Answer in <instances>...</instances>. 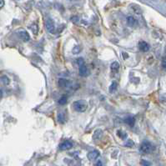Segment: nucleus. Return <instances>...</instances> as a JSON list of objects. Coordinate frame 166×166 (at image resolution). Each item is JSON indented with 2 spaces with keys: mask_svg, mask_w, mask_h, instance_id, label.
<instances>
[{
  "mask_svg": "<svg viewBox=\"0 0 166 166\" xmlns=\"http://www.w3.org/2000/svg\"><path fill=\"white\" fill-rule=\"evenodd\" d=\"M79 74L81 76H87L88 74V68L85 65V63L82 64V65H79Z\"/></svg>",
  "mask_w": 166,
  "mask_h": 166,
  "instance_id": "9d476101",
  "label": "nucleus"
},
{
  "mask_svg": "<svg viewBox=\"0 0 166 166\" xmlns=\"http://www.w3.org/2000/svg\"><path fill=\"white\" fill-rule=\"evenodd\" d=\"M70 85V82L66 79H59V85L61 88H67Z\"/></svg>",
  "mask_w": 166,
  "mask_h": 166,
  "instance_id": "1a4fd4ad",
  "label": "nucleus"
},
{
  "mask_svg": "<svg viewBox=\"0 0 166 166\" xmlns=\"http://www.w3.org/2000/svg\"><path fill=\"white\" fill-rule=\"evenodd\" d=\"M3 79H5L4 81H3L4 85H8V84H9V79H8L7 77L3 76V78H2V79H1V80H3Z\"/></svg>",
  "mask_w": 166,
  "mask_h": 166,
  "instance_id": "4be33fe9",
  "label": "nucleus"
},
{
  "mask_svg": "<svg viewBox=\"0 0 166 166\" xmlns=\"http://www.w3.org/2000/svg\"><path fill=\"white\" fill-rule=\"evenodd\" d=\"M80 51H81V49L78 46L74 47V49H73V53H74V54H78V53H79Z\"/></svg>",
  "mask_w": 166,
  "mask_h": 166,
  "instance_id": "412c9836",
  "label": "nucleus"
},
{
  "mask_svg": "<svg viewBox=\"0 0 166 166\" xmlns=\"http://www.w3.org/2000/svg\"><path fill=\"white\" fill-rule=\"evenodd\" d=\"M98 156H99V152L97 151V150H94V151H91L88 154L87 157L88 159H90V161H94L95 159L98 158Z\"/></svg>",
  "mask_w": 166,
  "mask_h": 166,
  "instance_id": "39448f33",
  "label": "nucleus"
},
{
  "mask_svg": "<svg viewBox=\"0 0 166 166\" xmlns=\"http://www.w3.org/2000/svg\"><path fill=\"white\" fill-rule=\"evenodd\" d=\"M45 28L49 33H52V34L55 33V25L52 19H47V20L45 21Z\"/></svg>",
  "mask_w": 166,
  "mask_h": 166,
  "instance_id": "7ed1b4c3",
  "label": "nucleus"
},
{
  "mask_svg": "<svg viewBox=\"0 0 166 166\" xmlns=\"http://www.w3.org/2000/svg\"><path fill=\"white\" fill-rule=\"evenodd\" d=\"M67 101H68V96L64 94L59 99V103L60 105H64V104L67 103Z\"/></svg>",
  "mask_w": 166,
  "mask_h": 166,
  "instance_id": "4468645a",
  "label": "nucleus"
},
{
  "mask_svg": "<svg viewBox=\"0 0 166 166\" xmlns=\"http://www.w3.org/2000/svg\"><path fill=\"white\" fill-rule=\"evenodd\" d=\"M19 38H21L24 42H28V41H29V39H30L29 34H28L27 31H25V30L19 31Z\"/></svg>",
  "mask_w": 166,
  "mask_h": 166,
  "instance_id": "423d86ee",
  "label": "nucleus"
},
{
  "mask_svg": "<svg viewBox=\"0 0 166 166\" xmlns=\"http://www.w3.org/2000/svg\"><path fill=\"white\" fill-rule=\"evenodd\" d=\"M103 136V131L101 130V129H96L94 131V139H95V140H99V139L102 138Z\"/></svg>",
  "mask_w": 166,
  "mask_h": 166,
  "instance_id": "9b49d317",
  "label": "nucleus"
},
{
  "mask_svg": "<svg viewBox=\"0 0 166 166\" xmlns=\"http://www.w3.org/2000/svg\"><path fill=\"white\" fill-rule=\"evenodd\" d=\"M141 164H146V165H150V163H146V162H145V160H142Z\"/></svg>",
  "mask_w": 166,
  "mask_h": 166,
  "instance_id": "393cba45",
  "label": "nucleus"
},
{
  "mask_svg": "<svg viewBox=\"0 0 166 166\" xmlns=\"http://www.w3.org/2000/svg\"><path fill=\"white\" fill-rule=\"evenodd\" d=\"M96 165H102V161L98 160V162H97V164H96Z\"/></svg>",
  "mask_w": 166,
  "mask_h": 166,
  "instance_id": "a878e982",
  "label": "nucleus"
},
{
  "mask_svg": "<svg viewBox=\"0 0 166 166\" xmlns=\"http://www.w3.org/2000/svg\"><path fill=\"white\" fill-rule=\"evenodd\" d=\"M127 24L129 27H135L138 24V22H137V20L133 17L129 16L127 17Z\"/></svg>",
  "mask_w": 166,
  "mask_h": 166,
  "instance_id": "6e6552de",
  "label": "nucleus"
},
{
  "mask_svg": "<svg viewBox=\"0 0 166 166\" xmlns=\"http://www.w3.org/2000/svg\"><path fill=\"white\" fill-rule=\"evenodd\" d=\"M153 150L152 144L149 141H144L140 145L139 148V152L141 154H149Z\"/></svg>",
  "mask_w": 166,
  "mask_h": 166,
  "instance_id": "f03ea898",
  "label": "nucleus"
},
{
  "mask_svg": "<svg viewBox=\"0 0 166 166\" xmlns=\"http://www.w3.org/2000/svg\"><path fill=\"white\" fill-rule=\"evenodd\" d=\"M117 134H118V136L120 137V139H124L126 137H127V133H126L124 130H118Z\"/></svg>",
  "mask_w": 166,
  "mask_h": 166,
  "instance_id": "dca6fc26",
  "label": "nucleus"
},
{
  "mask_svg": "<svg viewBox=\"0 0 166 166\" xmlns=\"http://www.w3.org/2000/svg\"><path fill=\"white\" fill-rule=\"evenodd\" d=\"M74 108L77 112L83 113V112L86 111V109L88 108V104L85 101L78 100L74 103Z\"/></svg>",
  "mask_w": 166,
  "mask_h": 166,
  "instance_id": "f257e3e1",
  "label": "nucleus"
},
{
  "mask_svg": "<svg viewBox=\"0 0 166 166\" xmlns=\"http://www.w3.org/2000/svg\"><path fill=\"white\" fill-rule=\"evenodd\" d=\"M2 95H3V91H2V90H0V98L2 97Z\"/></svg>",
  "mask_w": 166,
  "mask_h": 166,
  "instance_id": "bb28decb",
  "label": "nucleus"
},
{
  "mask_svg": "<svg viewBox=\"0 0 166 166\" xmlns=\"http://www.w3.org/2000/svg\"><path fill=\"white\" fill-rule=\"evenodd\" d=\"M72 147H73V143L70 141H68V140H65V141H63V143L59 145V149L61 150H70Z\"/></svg>",
  "mask_w": 166,
  "mask_h": 166,
  "instance_id": "20e7f679",
  "label": "nucleus"
},
{
  "mask_svg": "<svg viewBox=\"0 0 166 166\" xmlns=\"http://www.w3.org/2000/svg\"><path fill=\"white\" fill-rule=\"evenodd\" d=\"M31 30L33 31V33H34V34H36V33H38V25L37 24H33L32 26H31Z\"/></svg>",
  "mask_w": 166,
  "mask_h": 166,
  "instance_id": "a211bd4d",
  "label": "nucleus"
},
{
  "mask_svg": "<svg viewBox=\"0 0 166 166\" xmlns=\"http://www.w3.org/2000/svg\"><path fill=\"white\" fill-rule=\"evenodd\" d=\"M162 68L164 69H166V58H164L162 61Z\"/></svg>",
  "mask_w": 166,
  "mask_h": 166,
  "instance_id": "b1692460",
  "label": "nucleus"
},
{
  "mask_svg": "<svg viewBox=\"0 0 166 166\" xmlns=\"http://www.w3.org/2000/svg\"><path fill=\"white\" fill-rule=\"evenodd\" d=\"M118 86V84L116 83L115 81H113L112 82L111 85L109 86V92L110 93H113L115 90H116V88H117Z\"/></svg>",
  "mask_w": 166,
  "mask_h": 166,
  "instance_id": "f3484780",
  "label": "nucleus"
},
{
  "mask_svg": "<svg viewBox=\"0 0 166 166\" xmlns=\"http://www.w3.org/2000/svg\"><path fill=\"white\" fill-rule=\"evenodd\" d=\"M125 145L126 146H129V147H132L133 145V142L132 141V140H129V141L125 144Z\"/></svg>",
  "mask_w": 166,
  "mask_h": 166,
  "instance_id": "5701e85b",
  "label": "nucleus"
},
{
  "mask_svg": "<svg viewBox=\"0 0 166 166\" xmlns=\"http://www.w3.org/2000/svg\"><path fill=\"white\" fill-rule=\"evenodd\" d=\"M77 63L79 65H82V64H84L85 63V61H84V59H82V58H79L78 59H77Z\"/></svg>",
  "mask_w": 166,
  "mask_h": 166,
  "instance_id": "aec40b11",
  "label": "nucleus"
},
{
  "mask_svg": "<svg viewBox=\"0 0 166 166\" xmlns=\"http://www.w3.org/2000/svg\"><path fill=\"white\" fill-rule=\"evenodd\" d=\"M120 69V63H118V62H114V63H112L111 64V70L113 72H115V73H117L118 71Z\"/></svg>",
  "mask_w": 166,
  "mask_h": 166,
  "instance_id": "ddd939ff",
  "label": "nucleus"
},
{
  "mask_svg": "<svg viewBox=\"0 0 166 166\" xmlns=\"http://www.w3.org/2000/svg\"><path fill=\"white\" fill-rule=\"evenodd\" d=\"M139 48L140 49V51L142 52H148L150 50V45L148 43L144 42V41H141L139 43Z\"/></svg>",
  "mask_w": 166,
  "mask_h": 166,
  "instance_id": "0eeeda50",
  "label": "nucleus"
},
{
  "mask_svg": "<svg viewBox=\"0 0 166 166\" xmlns=\"http://www.w3.org/2000/svg\"><path fill=\"white\" fill-rule=\"evenodd\" d=\"M58 121L60 123V124H63V123L66 121V118L64 114L63 113H59V115H58Z\"/></svg>",
  "mask_w": 166,
  "mask_h": 166,
  "instance_id": "2eb2a0df",
  "label": "nucleus"
},
{
  "mask_svg": "<svg viewBox=\"0 0 166 166\" xmlns=\"http://www.w3.org/2000/svg\"><path fill=\"white\" fill-rule=\"evenodd\" d=\"M124 123L127 124L128 125L131 126V127H133V124H134V123H135V120H134V118L133 117H127L126 119H124Z\"/></svg>",
  "mask_w": 166,
  "mask_h": 166,
  "instance_id": "f8f14e48",
  "label": "nucleus"
},
{
  "mask_svg": "<svg viewBox=\"0 0 166 166\" xmlns=\"http://www.w3.org/2000/svg\"><path fill=\"white\" fill-rule=\"evenodd\" d=\"M133 10L134 12H135V13H136L137 14H141V10H140V8H139V7H138V6H133Z\"/></svg>",
  "mask_w": 166,
  "mask_h": 166,
  "instance_id": "6ab92c4d",
  "label": "nucleus"
}]
</instances>
